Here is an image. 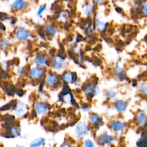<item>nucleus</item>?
<instances>
[{
	"label": "nucleus",
	"mask_w": 147,
	"mask_h": 147,
	"mask_svg": "<svg viewBox=\"0 0 147 147\" xmlns=\"http://www.w3.org/2000/svg\"><path fill=\"white\" fill-rule=\"evenodd\" d=\"M61 147H71V146L69 144H68L67 142H64L61 145Z\"/></svg>",
	"instance_id": "nucleus-32"
},
{
	"label": "nucleus",
	"mask_w": 147,
	"mask_h": 147,
	"mask_svg": "<svg viewBox=\"0 0 147 147\" xmlns=\"http://www.w3.org/2000/svg\"><path fill=\"white\" fill-rule=\"evenodd\" d=\"M13 111L18 117H23L28 113L27 106L22 102L18 101L13 107Z\"/></svg>",
	"instance_id": "nucleus-10"
},
{
	"label": "nucleus",
	"mask_w": 147,
	"mask_h": 147,
	"mask_svg": "<svg viewBox=\"0 0 147 147\" xmlns=\"http://www.w3.org/2000/svg\"><path fill=\"white\" fill-rule=\"evenodd\" d=\"M16 147H24L23 146H21V145H17Z\"/></svg>",
	"instance_id": "nucleus-33"
},
{
	"label": "nucleus",
	"mask_w": 147,
	"mask_h": 147,
	"mask_svg": "<svg viewBox=\"0 0 147 147\" xmlns=\"http://www.w3.org/2000/svg\"><path fill=\"white\" fill-rule=\"evenodd\" d=\"M100 90L99 87L94 83H89L85 86L84 92L87 98L91 99L97 96L100 93Z\"/></svg>",
	"instance_id": "nucleus-4"
},
{
	"label": "nucleus",
	"mask_w": 147,
	"mask_h": 147,
	"mask_svg": "<svg viewBox=\"0 0 147 147\" xmlns=\"http://www.w3.org/2000/svg\"><path fill=\"white\" fill-rule=\"evenodd\" d=\"M60 99L62 102L65 103L69 104L71 105L74 106L76 104V102L74 99V97L71 91H70L69 88L67 86L64 88L63 90L61 91Z\"/></svg>",
	"instance_id": "nucleus-6"
},
{
	"label": "nucleus",
	"mask_w": 147,
	"mask_h": 147,
	"mask_svg": "<svg viewBox=\"0 0 147 147\" xmlns=\"http://www.w3.org/2000/svg\"><path fill=\"white\" fill-rule=\"evenodd\" d=\"M44 30L45 34L49 36H53L57 33V30L55 26L48 25L44 28Z\"/></svg>",
	"instance_id": "nucleus-22"
},
{
	"label": "nucleus",
	"mask_w": 147,
	"mask_h": 147,
	"mask_svg": "<svg viewBox=\"0 0 147 147\" xmlns=\"http://www.w3.org/2000/svg\"><path fill=\"white\" fill-rule=\"evenodd\" d=\"M136 145L138 147H147V130L142 133L141 137L136 142Z\"/></svg>",
	"instance_id": "nucleus-21"
},
{
	"label": "nucleus",
	"mask_w": 147,
	"mask_h": 147,
	"mask_svg": "<svg viewBox=\"0 0 147 147\" xmlns=\"http://www.w3.org/2000/svg\"><path fill=\"white\" fill-rule=\"evenodd\" d=\"M136 121L139 127H144L147 125V114L144 111H140L136 115Z\"/></svg>",
	"instance_id": "nucleus-15"
},
{
	"label": "nucleus",
	"mask_w": 147,
	"mask_h": 147,
	"mask_svg": "<svg viewBox=\"0 0 147 147\" xmlns=\"http://www.w3.org/2000/svg\"><path fill=\"white\" fill-rule=\"evenodd\" d=\"M16 36L17 39L21 41L26 40L30 36V32L24 28H20L17 29L16 33Z\"/></svg>",
	"instance_id": "nucleus-17"
},
{
	"label": "nucleus",
	"mask_w": 147,
	"mask_h": 147,
	"mask_svg": "<svg viewBox=\"0 0 147 147\" xmlns=\"http://www.w3.org/2000/svg\"><path fill=\"white\" fill-rule=\"evenodd\" d=\"M45 74V71L43 67L34 66L29 71V77L33 80H38L41 79Z\"/></svg>",
	"instance_id": "nucleus-8"
},
{
	"label": "nucleus",
	"mask_w": 147,
	"mask_h": 147,
	"mask_svg": "<svg viewBox=\"0 0 147 147\" xmlns=\"http://www.w3.org/2000/svg\"><path fill=\"white\" fill-rule=\"evenodd\" d=\"M115 77L120 81H123L126 79V73L123 67L119 65H116L113 69Z\"/></svg>",
	"instance_id": "nucleus-14"
},
{
	"label": "nucleus",
	"mask_w": 147,
	"mask_h": 147,
	"mask_svg": "<svg viewBox=\"0 0 147 147\" xmlns=\"http://www.w3.org/2000/svg\"><path fill=\"white\" fill-rule=\"evenodd\" d=\"M88 120L90 124L95 127H100L103 124L102 118L99 114L96 113H93L90 114L89 115Z\"/></svg>",
	"instance_id": "nucleus-13"
},
{
	"label": "nucleus",
	"mask_w": 147,
	"mask_h": 147,
	"mask_svg": "<svg viewBox=\"0 0 147 147\" xmlns=\"http://www.w3.org/2000/svg\"><path fill=\"white\" fill-rule=\"evenodd\" d=\"M61 79L60 76L55 72H48L45 77V84L51 87H56L61 83Z\"/></svg>",
	"instance_id": "nucleus-3"
},
{
	"label": "nucleus",
	"mask_w": 147,
	"mask_h": 147,
	"mask_svg": "<svg viewBox=\"0 0 147 147\" xmlns=\"http://www.w3.org/2000/svg\"><path fill=\"white\" fill-rule=\"evenodd\" d=\"M141 9L142 14L144 16L147 17V1L144 2L142 3V6L141 7Z\"/></svg>",
	"instance_id": "nucleus-27"
},
{
	"label": "nucleus",
	"mask_w": 147,
	"mask_h": 147,
	"mask_svg": "<svg viewBox=\"0 0 147 147\" xmlns=\"http://www.w3.org/2000/svg\"><path fill=\"white\" fill-rule=\"evenodd\" d=\"M46 10H47V6L46 5H42V6H40L37 11V16L41 15Z\"/></svg>",
	"instance_id": "nucleus-29"
},
{
	"label": "nucleus",
	"mask_w": 147,
	"mask_h": 147,
	"mask_svg": "<svg viewBox=\"0 0 147 147\" xmlns=\"http://www.w3.org/2000/svg\"><path fill=\"white\" fill-rule=\"evenodd\" d=\"M26 6L25 0H14L11 3V7L14 10H20Z\"/></svg>",
	"instance_id": "nucleus-19"
},
{
	"label": "nucleus",
	"mask_w": 147,
	"mask_h": 147,
	"mask_svg": "<svg viewBox=\"0 0 147 147\" xmlns=\"http://www.w3.org/2000/svg\"><path fill=\"white\" fill-rule=\"evenodd\" d=\"M109 26V24L107 22L102 21L100 20H96L95 23V27L96 30L100 32H105Z\"/></svg>",
	"instance_id": "nucleus-20"
},
{
	"label": "nucleus",
	"mask_w": 147,
	"mask_h": 147,
	"mask_svg": "<svg viewBox=\"0 0 147 147\" xmlns=\"http://www.w3.org/2000/svg\"><path fill=\"white\" fill-rule=\"evenodd\" d=\"M9 45V42L6 39H3L0 41V47L2 49H6Z\"/></svg>",
	"instance_id": "nucleus-28"
},
{
	"label": "nucleus",
	"mask_w": 147,
	"mask_h": 147,
	"mask_svg": "<svg viewBox=\"0 0 147 147\" xmlns=\"http://www.w3.org/2000/svg\"><path fill=\"white\" fill-rule=\"evenodd\" d=\"M90 107L89 106V105H88L87 104H84V105H82V106H81V110L82 111L87 112L90 110Z\"/></svg>",
	"instance_id": "nucleus-30"
},
{
	"label": "nucleus",
	"mask_w": 147,
	"mask_h": 147,
	"mask_svg": "<svg viewBox=\"0 0 147 147\" xmlns=\"http://www.w3.org/2000/svg\"><path fill=\"white\" fill-rule=\"evenodd\" d=\"M114 137L111 134L107 133H103L99 134L97 138L98 142L100 145H109L113 143Z\"/></svg>",
	"instance_id": "nucleus-12"
},
{
	"label": "nucleus",
	"mask_w": 147,
	"mask_h": 147,
	"mask_svg": "<svg viewBox=\"0 0 147 147\" xmlns=\"http://www.w3.org/2000/svg\"><path fill=\"white\" fill-rule=\"evenodd\" d=\"M45 142V139L42 137H39L34 139L30 144V147H40L42 146Z\"/></svg>",
	"instance_id": "nucleus-23"
},
{
	"label": "nucleus",
	"mask_w": 147,
	"mask_h": 147,
	"mask_svg": "<svg viewBox=\"0 0 147 147\" xmlns=\"http://www.w3.org/2000/svg\"><path fill=\"white\" fill-rule=\"evenodd\" d=\"M84 147H96L94 141L90 139H86L84 141Z\"/></svg>",
	"instance_id": "nucleus-26"
},
{
	"label": "nucleus",
	"mask_w": 147,
	"mask_h": 147,
	"mask_svg": "<svg viewBox=\"0 0 147 147\" xmlns=\"http://www.w3.org/2000/svg\"><path fill=\"white\" fill-rule=\"evenodd\" d=\"M49 110L48 105L44 102H37L34 107V111L37 116L45 115Z\"/></svg>",
	"instance_id": "nucleus-9"
},
{
	"label": "nucleus",
	"mask_w": 147,
	"mask_h": 147,
	"mask_svg": "<svg viewBox=\"0 0 147 147\" xmlns=\"http://www.w3.org/2000/svg\"><path fill=\"white\" fill-rule=\"evenodd\" d=\"M104 0H92V2L94 4H100L103 3Z\"/></svg>",
	"instance_id": "nucleus-31"
},
{
	"label": "nucleus",
	"mask_w": 147,
	"mask_h": 147,
	"mask_svg": "<svg viewBox=\"0 0 147 147\" xmlns=\"http://www.w3.org/2000/svg\"><path fill=\"white\" fill-rule=\"evenodd\" d=\"M126 124L121 120H113L110 123V127L115 132H121L126 129Z\"/></svg>",
	"instance_id": "nucleus-11"
},
{
	"label": "nucleus",
	"mask_w": 147,
	"mask_h": 147,
	"mask_svg": "<svg viewBox=\"0 0 147 147\" xmlns=\"http://www.w3.org/2000/svg\"><path fill=\"white\" fill-rule=\"evenodd\" d=\"M34 63L36 64V66L38 67H48L50 65L51 60L48 55L42 53H39L35 57Z\"/></svg>",
	"instance_id": "nucleus-7"
},
{
	"label": "nucleus",
	"mask_w": 147,
	"mask_h": 147,
	"mask_svg": "<svg viewBox=\"0 0 147 147\" xmlns=\"http://www.w3.org/2000/svg\"><path fill=\"white\" fill-rule=\"evenodd\" d=\"M117 95V93L116 91L113 89L109 90L106 91L105 94V97L106 99L108 100H114Z\"/></svg>",
	"instance_id": "nucleus-24"
},
{
	"label": "nucleus",
	"mask_w": 147,
	"mask_h": 147,
	"mask_svg": "<svg viewBox=\"0 0 147 147\" xmlns=\"http://www.w3.org/2000/svg\"><path fill=\"white\" fill-rule=\"evenodd\" d=\"M114 107L118 113H122L127 109V104L123 99H118L114 103Z\"/></svg>",
	"instance_id": "nucleus-18"
},
{
	"label": "nucleus",
	"mask_w": 147,
	"mask_h": 147,
	"mask_svg": "<svg viewBox=\"0 0 147 147\" xmlns=\"http://www.w3.org/2000/svg\"><path fill=\"white\" fill-rule=\"evenodd\" d=\"M83 14L84 17H88L91 16L94 13V2H88L86 3L83 8Z\"/></svg>",
	"instance_id": "nucleus-16"
},
{
	"label": "nucleus",
	"mask_w": 147,
	"mask_h": 147,
	"mask_svg": "<svg viewBox=\"0 0 147 147\" xmlns=\"http://www.w3.org/2000/svg\"><path fill=\"white\" fill-rule=\"evenodd\" d=\"M89 131L88 124L84 121L79 122L75 127V135L78 138L84 137Z\"/></svg>",
	"instance_id": "nucleus-5"
},
{
	"label": "nucleus",
	"mask_w": 147,
	"mask_h": 147,
	"mask_svg": "<svg viewBox=\"0 0 147 147\" xmlns=\"http://www.w3.org/2000/svg\"><path fill=\"white\" fill-rule=\"evenodd\" d=\"M61 79L66 85L74 84L75 86H78L79 84L78 77L76 72L73 71H66L64 72L61 76Z\"/></svg>",
	"instance_id": "nucleus-1"
},
{
	"label": "nucleus",
	"mask_w": 147,
	"mask_h": 147,
	"mask_svg": "<svg viewBox=\"0 0 147 147\" xmlns=\"http://www.w3.org/2000/svg\"><path fill=\"white\" fill-rule=\"evenodd\" d=\"M66 59L61 55H56L52 60V68L56 72L63 71L66 65Z\"/></svg>",
	"instance_id": "nucleus-2"
},
{
	"label": "nucleus",
	"mask_w": 147,
	"mask_h": 147,
	"mask_svg": "<svg viewBox=\"0 0 147 147\" xmlns=\"http://www.w3.org/2000/svg\"><path fill=\"white\" fill-rule=\"evenodd\" d=\"M139 90L141 94L143 95H147V84L145 83H141L139 86Z\"/></svg>",
	"instance_id": "nucleus-25"
}]
</instances>
